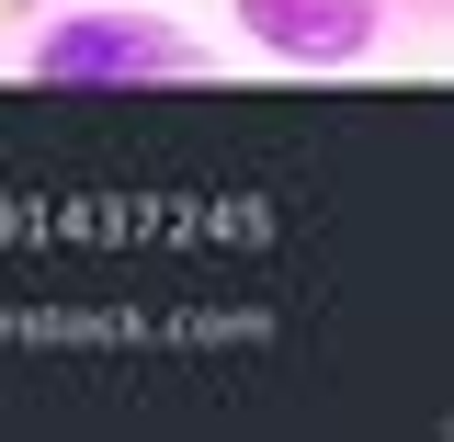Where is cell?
I'll list each match as a JSON object with an SVG mask.
<instances>
[{"instance_id":"obj_3","label":"cell","mask_w":454,"mask_h":442,"mask_svg":"<svg viewBox=\"0 0 454 442\" xmlns=\"http://www.w3.org/2000/svg\"><path fill=\"white\" fill-rule=\"evenodd\" d=\"M23 12H35V0H23Z\"/></svg>"},{"instance_id":"obj_1","label":"cell","mask_w":454,"mask_h":442,"mask_svg":"<svg viewBox=\"0 0 454 442\" xmlns=\"http://www.w3.org/2000/svg\"><path fill=\"white\" fill-rule=\"evenodd\" d=\"M193 46L170 35L160 12H68L46 23V46H35V80L57 91H103V80H182Z\"/></svg>"},{"instance_id":"obj_2","label":"cell","mask_w":454,"mask_h":442,"mask_svg":"<svg viewBox=\"0 0 454 442\" xmlns=\"http://www.w3.org/2000/svg\"><path fill=\"white\" fill-rule=\"evenodd\" d=\"M239 35L295 57V68H352V57H375L387 12L375 0H239Z\"/></svg>"}]
</instances>
